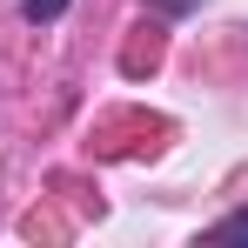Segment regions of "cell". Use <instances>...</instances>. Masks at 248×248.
Here are the masks:
<instances>
[{"instance_id":"6da1fadb","label":"cell","mask_w":248,"mask_h":248,"mask_svg":"<svg viewBox=\"0 0 248 248\" xmlns=\"http://www.w3.org/2000/svg\"><path fill=\"white\" fill-rule=\"evenodd\" d=\"M215 242H248V208H235V215L215 221Z\"/></svg>"},{"instance_id":"7a4b0ae2","label":"cell","mask_w":248,"mask_h":248,"mask_svg":"<svg viewBox=\"0 0 248 248\" xmlns=\"http://www.w3.org/2000/svg\"><path fill=\"white\" fill-rule=\"evenodd\" d=\"M20 14L41 27V20H61V14H67V0H20Z\"/></svg>"},{"instance_id":"3957f363","label":"cell","mask_w":248,"mask_h":248,"mask_svg":"<svg viewBox=\"0 0 248 248\" xmlns=\"http://www.w3.org/2000/svg\"><path fill=\"white\" fill-rule=\"evenodd\" d=\"M155 7H161V14H188L195 0H155Z\"/></svg>"}]
</instances>
